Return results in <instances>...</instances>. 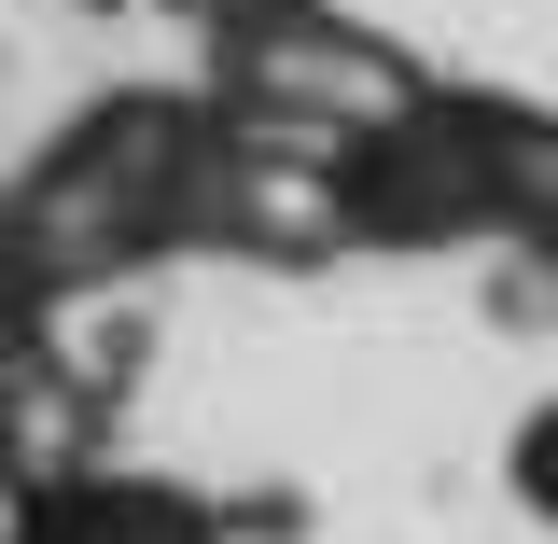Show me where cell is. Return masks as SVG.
<instances>
[{
    "label": "cell",
    "mask_w": 558,
    "mask_h": 544,
    "mask_svg": "<svg viewBox=\"0 0 558 544\" xmlns=\"http://www.w3.org/2000/svg\"><path fill=\"white\" fill-rule=\"evenodd\" d=\"M223 98L209 84H112L0 182V307L140 293L154 266L209 252Z\"/></svg>",
    "instance_id": "cell-1"
},
{
    "label": "cell",
    "mask_w": 558,
    "mask_h": 544,
    "mask_svg": "<svg viewBox=\"0 0 558 544\" xmlns=\"http://www.w3.org/2000/svg\"><path fill=\"white\" fill-rule=\"evenodd\" d=\"M196 84L238 112V126L322 140V154H349V140H377V126H405L418 98H433V70H418L391 28L336 14V0H238V14L196 43Z\"/></svg>",
    "instance_id": "cell-2"
},
{
    "label": "cell",
    "mask_w": 558,
    "mask_h": 544,
    "mask_svg": "<svg viewBox=\"0 0 558 544\" xmlns=\"http://www.w3.org/2000/svg\"><path fill=\"white\" fill-rule=\"evenodd\" d=\"M502 126L517 98L488 84H433L405 126L349 140L336 196H349V252H502Z\"/></svg>",
    "instance_id": "cell-3"
},
{
    "label": "cell",
    "mask_w": 558,
    "mask_h": 544,
    "mask_svg": "<svg viewBox=\"0 0 558 544\" xmlns=\"http://www.w3.org/2000/svg\"><path fill=\"white\" fill-rule=\"evenodd\" d=\"M0 544H238V517L209 488H182V475L98 461V475H57L28 503H0Z\"/></svg>",
    "instance_id": "cell-4"
},
{
    "label": "cell",
    "mask_w": 558,
    "mask_h": 544,
    "mask_svg": "<svg viewBox=\"0 0 558 544\" xmlns=\"http://www.w3.org/2000/svg\"><path fill=\"white\" fill-rule=\"evenodd\" d=\"M502 488H517V517H545V531H558V391L502 433Z\"/></svg>",
    "instance_id": "cell-5"
},
{
    "label": "cell",
    "mask_w": 558,
    "mask_h": 544,
    "mask_svg": "<svg viewBox=\"0 0 558 544\" xmlns=\"http://www.w3.org/2000/svg\"><path fill=\"white\" fill-rule=\"evenodd\" d=\"M126 14H168V28H196V43H209V28H223L238 0H126Z\"/></svg>",
    "instance_id": "cell-6"
},
{
    "label": "cell",
    "mask_w": 558,
    "mask_h": 544,
    "mask_svg": "<svg viewBox=\"0 0 558 544\" xmlns=\"http://www.w3.org/2000/svg\"><path fill=\"white\" fill-rule=\"evenodd\" d=\"M0 322H14V307H0Z\"/></svg>",
    "instance_id": "cell-7"
}]
</instances>
